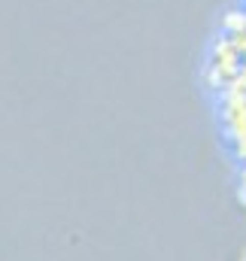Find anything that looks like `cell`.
Here are the masks:
<instances>
[{"label": "cell", "instance_id": "6da1fadb", "mask_svg": "<svg viewBox=\"0 0 246 261\" xmlns=\"http://www.w3.org/2000/svg\"><path fill=\"white\" fill-rule=\"evenodd\" d=\"M237 15H240V12H228V21H225V24H228V28H240L246 18H237Z\"/></svg>", "mask_w": 246, "mask_h": 261}]
</instances>
